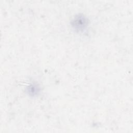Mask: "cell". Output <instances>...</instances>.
<instances>
[{
    "instance_id": "obj_1",
    "label": "cell",
    "mask_w": 133,
    "mask_h": 133,
    "mask_svg": "<svg viewBox=\"0 0 133 133\" xmlns=\"http://www.w3.org/2000/svg\"><path fill=\"white\" fill-rule=\"evenodd\" d=\"M76 22V23L74 24L75 26H77L78 28H84V26L86 25V21L84 18L82 17H79L77 18V20L75 21Z\"/></svg>"
}]
</instances>
